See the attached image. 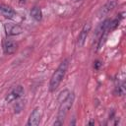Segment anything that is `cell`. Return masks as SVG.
Instances as JSON below:
<instances>
[{"mask_svg":"<svg viewBox=\"0 0 126 126\" xmlns=\"http://www.w3.org/2000/svg\"><path fill=\"white\" fill-rule=\"evenodd\" d=\"M67 67H68V60L65 59L64 61H62L60 63V65L55 70V72L53 73V75L50 79V82H49V91L50 92H54L57 90L62 79L65 76V73L67 71Z\"/></svg>","mask_w":126,"mask_h":126,"instance_id":"cell-1","label":"cell"},{"mask_svg":"<svg viewBox=\"0 0 126 126\" xmlns=\"http://www.w3.org/2000/svg\"><path fill=\"white\" fill-rule=\"evenodd\" d=\"M74 94L73 93H69L68 96L59 102V110H58V114H57V119L54 122V125H62L64 122V119L69 111V109L72 107L73 102H74Z\"/></svg>","mask_w":126,"mask_h":126,"instance_id":"cell-2","label":"cell"},{"mask_svg":"<svg viewBox=\"0 0 126 126\" xmlns=\"http://www.w3.org/2000/svg\"><path fill=\"white\" fill-rule=\"evenodd\" d=\"M24 94V89L22 86H16L14 87L6 95L5 100L7 102H12L18 98H20L22 95Z\"/></svg>","mask_w":126,"mask_h":126,"instance_id":"cell-3","label":"cell"},{"mask_svg":"<svg viewBox=\"0 0 126 126\" xmlns=\"http://www.w3.org/2000/svg\"><path fill=\"white\" fill-rule=\"evenodd\" d=\"M90 31H91V25L90 24H85L81 32H80V34H79V36H78V39H77V45L79 47H82L85 44V41L87 39V36H88Z\"/></svg>","mask_w":126,"mask_h":126,"instance_id":"cell-4","label":"cell"},{"mask_svg":"<svg viewBox=\"0 0 126 126\" xmlns=\"http://www.w3.org/2000/svg\"><path fill=\"white\" fill-rule=\"evenodd\" d=\"M40 109L38 107H35L32 112L31 113L30 117H29V120H28V125L29 126H37L40 122Z\"/></svg>","mask_w":126,"mask_h":126,"instance_id":"cell-5","label":"cell"},{"mask_svg":"<svg viewBox=\"0 0 126 126\" xmlns=\"http://www.w3.org/2000/svg\"><path fill=\"white\" fill-rule=\"evenodd\" d=\"M18 48V44L16 41L12 39H5L3 41V50L6 54H13L16 52Z\"/></svg>","mask_w":126,"mask_h":126,"instance_id":"cell-6","label":"cell"},{"mask_svg":"<svg viewBox=\"0 0 126 126\" xmlns=\"http://www.w3.org/2000/svg\"><path fill=\"white\" fill-rule=\"evenodd\" d=\"M4 29L7 35H17L22 32V28L16 24H5Z\"/></svg>","mask_w":126,"mask_h":126,"instance_id":"cell-7","label":"cell"},{"mask_svg":"<svg viewBox=\"0 0 126 126\" xmlns=\"http://www.w3.org/2000/svg\"><path fill=\"white\" fill-rule=\"evenodd\" d=\"M0 14L8 19H14L16 17V12L14 9L4 4H0Z\"/></svg>","mask_w":126,"mask_h":126,"instance_id":"cell-8","label":"cell"},{"mask_svg":"<svg viewBox=\"0 0 126 126\" xmlns=\"http://www.w3.org/2000/svg\"><path fill=\"white\" fill-rule=\"evenodd\" d=\"M116 1L115 0H110V1H108L101 9H100V12H99V16H101V15H105V14H107L109 11H111L113 8H115V6H116Z\"/></svg>","mask_w":126,"mask_h":126,"instance_id":"cell-9","label":"cell"},{"mask_svg":"<svg viewBox=\"0 0 126 126\" xmlns=\"http://www.w3.org/2000/svg\"><path fill=\"white\" fill-rule=\"evenodd\" d=\"M31 16L35 20V21H40L42 19V12L40 8L38 7H33L31 10Z\"/></svg>","mask_w":126,"mask_h":126,"instance_id":"cell-10","label":"cell"},{"mask_svg":"<svg viewBox=\"0 0 126 126\" xmlns=\"http://www.w3.org/2000/svg\"><path fill=\"white\" fill-rule=\"evenodd\" d=\"M116 91H117L118 95H120V96L124 95V94H125V93H126V90H125V83H124V82H123V83H121V84L116 88Z\"/></svg>","mask_w":126,"mask_h":126,"instance_id":"cell-11","label":"cell"},{"mask_svg":"<svg viewBox=\"0 0 126 126\" xmlns=\"http://www.w3.org/2000/svg\"><path fill=\"white\" fill-rule=\"evenodd\" d=\"M94 63V68L95 70H98L99 67L101 66V62H100L99 60H95Z\"/></svg>","mask_w":126,"mask_h":126,"instance_id":"cell-12","label":"cell"},{"mask_svg":"<svg viewBox=\"0 0 126 126\" xmlns=\"http://www.w3.org/2000/svg\"><path fill=\"white\" fill-rule=\"evenodd\" d=\"M93 124H94V122H93V121H91V122H90V125H93Z\"/></svg>","mask_w":126,"mask_h":126,"instance_id":"cell-13","label":"cell"},{"mask_svg":"<svg viewBox=\"0 0 126 126\" xmlns=\"http://www.w3.org/2000/svg\"><path fill=\"white\" fill-rule=\"evenodd\" d=\"M26 0H20V3H24Z\"/></svg>","mask_w":126,"mask_h":126,"instance_id":"cell-14","label":"cell"}]
</instances>
